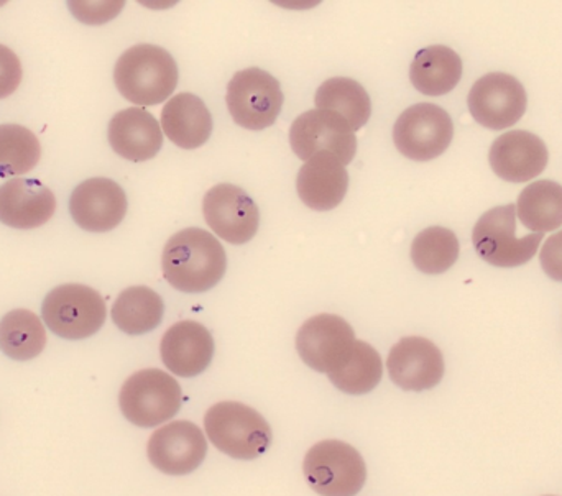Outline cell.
I'll use <instances>...</instances> for the list:
<instances>
[{
	"mask_svg": "<svg viewBox=\"0 0 562 496\" xmlns=\"http://www.w3.org/2000/svg\"><path fill=\"white\" fill-rule=\"evenodd\" d=\"M42 157V145L29 128L16 124L0 125V178L29 173Z\"/></svg>",
	"mask_w": 562,
	"mask_h": 496,
	"instance_id": "29",
	"label": "cell"
},
{
	"mask_svg": "<svg viewBox=\"0 0 562 496\" xmlns=\"http://www.w3.org/2000/svg\"><path fill=\"white\" fill-rule=\"evenodd\" d=\"M319 111H330L346 119L353 132L360 131L372 115V101L360 82L349 78H330L314 95Z\"/></svg>",
	"mask_w": 562,
	"mask_h": 496,
	"instance_id": "25",
	"label": "cell"
},
{
	"mask_svg": "<svg viewBox=\"0 0 562 496\" xmlns=\"http://www.w3.org/2000/svg\"><path fill=\"white\" fill-rule=\"evenodd\" d=\"M22 75L19 56L9 46L0 45V99L9 98L19 89Z\"/></svg>",
	"mask_w": 562,
	"mask_h": 496,
	"instance_id": "32",
	"label": "cell"
},
{
	"mask_svg": "<svg viewBox=\"0 0 562 496\" xmlns=\"http://www.w3.org/2000/svg\"><path fill=\"white\" fill-rule=\"evenodd\" d=\"M124 2H69L72 15L86 25H102L124 9Z\"/></svg>",
	"mask_w": 562,
	"mask_h": 496,
	"instance_id": "31",
	"label": "cell"
},
{
	"mask_svg": "<svg viewBox=\"0 0 562 496\" xmlns=\"http://www.w3.org/2000/svg\"><path fill=\"white\" fill-rule=\"evenodd\" d=\"M462 78V59L454 49L435 45L419 49L409 68V79L422 94H448Z\"/></svg>",
	"mask_w": 562,
	"mask_h": 496,
	"instance_id": "23",
	"label": "cell"
},
{
	"mask_svg": "<svg viewBox=\"0 0 562 496\" xmlns=\"http://www.w3.org/2000/svg\"><path fill=\"white\" fill-rule=\"evenodd\" d=\"M543 234L517 236V206L487 211L472 230V243L482 260L498 268H515L528 263L537 255Z\"/></svg>",
	"mask_w": 562,
	"mask_h": 496,
	"instance_id": "7",
	"label": "cell"
},
{
	"mask_svg": "<svg viewBox=\"0 0 562 496\" xmlns=\"http://www.w3.org/2000/svg\"><path fill=\"white\" fill-rule=\"evenodd\" d=\"M454 137L451 115L435 104L406 109L393 128L400 154L413 161H429L445 154Z\"/></svg>",
	"mask_w": 562,
	"mask_h": 496,
	"instance_id": "9",
	"label": "cell"
},
{
	"mask_svg": "<svg viewBox=\"0 0 562 496\" xmlns=\"http://www.w3.org/2000/svg\"><path fill=\"white\" fill-rule=\"evenodd\" d=\"M55 211V194L38 180L16 178L0 187V223L3 226L36 229L52 221Z\"/></svg>",
	"mask_w": 562,
	"mask_h": 496,
	"instance_id": "19",
	"label": "cell"
},
{
	"mask_svg": "<svg viewBox=\"0 0 562 496\" xmlns=\"http://www.w3.org/2000/svg\"><path fill=\"white\" fill-rule=\"evenodd\" d=\"M109 144L124 160L140 164L157 157L164 131L154 115L140 108L124 109L109 122Z\"/></svg>",
	"mask_w": 562,
	"mask_h": 496,
	"instance_id": "20",
	"label": "cell"
},
{
	"mask_svg": "<svg viewBox=\"0 0 562 496\" xmlns=\"http://www.w3.org/2000/svg\"><path fill=\"white\" fill-rule=\"evenodd\" d=\"M164 314V300L157 291L147 286L127 288L112 306V320L128 336H142L157 329Z\"/></svg>",
	"mask_w": 562,
	"mask_h": 496,
	"instance_id": "24",
	"label": "cell"
},
{
	"mask_svg": "<svg viewBox=\"0 0 562 496\" xmlns=\"http://www.w3.org/2000/svg\"><path fill=\"white\" fill-rule=\"evenodd\" d=\"M304 477L321 496H356L367 481L362 455L342 441H323L307 451Z\"/></svg>",
	"mask_w": 562,
	"mask_h": 496,
	"instance_id": "6",
	"label": "cell"
},
{
	"mask_svg": "<svg viewBox=\"0 0 562 496\" xmlns=\"http://www.w3.org/2000/svg\"><path fill=\"white\" fill-rule=\"evenodd\" d=\"M177 61L167 49L155 45L128 48L115 63L114 82L119 92L135 105H158L167 101L178 86Z\"/></svg>",
	"mask_w": 562,
	"mask_h": 496,
	"instance_id": "2",
	"label": "cell"
},
{
	"mask_svg": "<svg viewBox=\"0 0 562 496\" xmlns=\"http://www.w3.org/2000/svg\"><path fill=\"white\" fill-rule=\"evenodd\" d=\"M42 317L55 336L82 340L94 336L108 317L104 297L85 284H61L46 294Z\"/></svg>",
	"mask_w": 562,
	"mask_h": 496,
	"instance_id": "5",
	"label": "cell"
},
{
	"mask_svg": "<svg viewBox=\"0 0 562 496\" xmlns=\"http://www.w3.org/2000/svg\"><path fill=\"white\" fill-rule=\"evenodd\" d=\"M214 339L196 320H181L165 332L160 343L165 367L181 379L201 375L213 362Z\"/></svg>",
	"mask_w": 562,
	"mask_h": 496,
	"instance_id": "18",
	"label": "cell"
},
{
	"mask_svg": "<svg viewBox=\"0 0 562 496\" xmlns=\"http://www.w3.org/2000/svg\"><path fill=\"white\" fill-rule=\"evenodd\" d=\"M204 219L221 239L234 246L250 243L259 233L260 213L256 201L234 184H217L203 201Z\"/></svg>",
	"mask_w": 562,
	"mask_h": 496,
	"instance_id": "13",
	"label": "cell"
},
{
	"mask_svg": "<svg viewBox=\"0 0 562 496\" xmlns=\"http://www.w3.org/2000/svg\"><path fill=\"white\" fill-rule=\"evenodd\" d=\"M290 144L300 160L307 161L321 151H329L342 165L356 157V132L346 119L330 111L304 112L290 128Z\"/></svg>",
	"mask_w": 562,
	"mask_h": 496,
	"instance_id": "11",
	"label": "cell"
},
{
	"mask_svg": "<svg viewBox=\"0 0 562 496\" xmlns=\"http://www.w3.org/2000/svg\"><path fill=\"white\" fill-rule=\"evenodd\" d=\"M548 160L550 154L547 144L538 135L525 131L501 135L488 154L494 173L510 183H525L540 177Z\"/></svg>",
	"mask_w": 562,
	"mask_h": 496,
	"instance_id": "17",
	"label": "cell"
},
{
	"mask_svg": "<svg viewBox=\"0 0 562 496\" xmlns=\"http://www.w3.org/2000/svg\"><path fill=\"white\" fill-rule=\"evenodd\" d=\"M521 224L533 234L551 233L562 226V187L557 181H535L521 191L517 203Z\"/></svg>",
	"mask_w": 562,
	"mask_h": 496,
	"instance_id": "26",
	"label": "cell"
},
{
	"mask_svg": "<svg viewBox=\"0 0 562 496\" xmlns=\"http://www.w3.org/2000/svg\"><path fill=\"white\" fill-rule=\"evenodd\" d=\"M390 379L406 392L435 388L445 376L441 350L425 337H405L390 350Z\"/></svg>",
	"mask_w": 562,
	"mask_h": 496,
	"instance_id": "16",
	"label": "cell"
},
{
	"mask_svg": "<svg viewBox=\"0 0 562 496\" xmlns=\"http://www.w3.org/2000/svg\"><path fill=\"white\" fill-rule=\"evenodd\" d=\"M122 415L138 428H155L178 415L183 392L177 379L158 369L134 373L119 395Z\"/></svg>",
	"mask_w": 562,
	"mask_h": 496,
	"instance_id": "4",
	"label": "cell"
},
{
	"mask_svg": "<svg viewBox=\"0 0 562 496\" xmlns=\"http://www.w3.org/2000/svg\"><path fill=\"white\" fill-rule=\"evenodd\" d=\"M469 111L482 127L502 131L517 124L527 112L528 95L515 76L491 72L469 92Z\"/></svg>",
	"mask_w": 562,
	"mask_h": 496,
	"instance_id": "12",
	"label": "cell"
},
{
	"mask_svg": "<svg viewBox=\"0 0 562 496\" xmlns=\"http://www.w3.org/2000/svg\"><path fill=\"white\" fill-rule=\"evenodd\" d=\"M226 99L234 122L249 131L276 124L284 102L279 79L260 68L236 72L227 86Z\"/></svg>",
	"mask_w": 562,
	"mask_h": 496,
	"instance_id": "8",
	"label": "cell"
},
{
	"mask_svg": "<svg viewBox=\"0 0 562 496\" xmlns=\"http://www.w3.org/2000/svg\"><path fill=\"white\" fill-rule=\"evenodd\" d=\"M544 273L554 281L562 283V230L547 240L540 253Z\"/></svg>",
	"mask_w": 562,
	"mask_h": 496,
	"instance_id": "33",
	"label": "cell"
},
{
	"mask_svg": "<svg viewBox=\"0 0 562 496\" xmlns=\"http://www.w3.org/2000/svg\"><path fill=\"white\" fill-rule=\"evenodd\" d=\"M349 188V174L329 151H321L306 161L297 173L300 200L310 210L326 213L342 203Z\"/></svg>",
	"mask_w": 562,
	"mask_h": 496,
	"instance_id": "21",
	"label": "cell"
},
{
	"mask_svg": "<svg viewBox=\"0 0 562 496\" xmlns=\"http://www.w3.org/2000/svg\"><path fill=\"white\" fill-rule=\"evenodd\" d=\"M127 206L125 191L108 178L82 181L69 198L72 221L82 230L94 234L115 229L124 221Z\"/></svg>",
	"mask_w": 562,
	"mask_h": 496,
	"instance_id": "15",
	"label": "cell"
},
{
	"mask_svg": "<svg viewBox=\"0 0 562 496\" xmlns=\"http://www.w3.org/2000/svg\"><path fill=\"white\" fill-rule=\"evenodd\" d=\"M383 376L380 353L370 343L356 340L352 356L346 365L329 373L330 383L347 395H366L376 388Z\"/></svg>",
	"mask_w": 562,
	"mask_h": 496,
	"instance_id": "28",
	"label": "cell"
},
{
	"mask_svg": "<svg viewBox=\"0 0 562 496\" xmlns=\"http://www.w3.org/2000/svg\"><path fill=\"white\" fill-rule=\"evenodd\" d=\"M165 280L181 293L213 290L227 270V255L220 240L206 230L191 227L175 234L161 257Z\"/></svg>",
	"mask_w": 562,
	"mask_h": 496,
	"instance_id": "1",
	"label": "cell"
},
{
	"mask_svg": "<svg viewBox=\"0 0 562 496\" xmlns=\"http://www.w3.org/2000/svg\"><path fill=\"white\" fill-rule=\"evenodd\" d=\"M207 438L237 461L262 458L272 444V429L260 413L237 402H223L204 416Z\"/></svg>",
	"mask_w": 562,
	"mask_h": 496,
	"instance_id": "3",
	"label": "cell"
},
{
	"mask_svg": "<svg viewBox=\"0 0 562 496\" xmlns=\"http://www.w3.org/2000/svg\"><path fill=\"white\" fill-rule=\"evenodd\" d=\"M147 452L157 471L181 477L203 464L207 442L203 431L193 422L175 421L151 435Z\"/></svg>",
	"mask_w": 562,
	"mask_h": 496,
	"instance_id": "14",
	"label": "cell"
},
{
	"mask_svg": "<svg viewBox=\"0 0 562 496\" xmlns=\"http://www.w3.org/2000/svg\"><path fill=\"white\" fill-rule=\"evenodd\" d=\"M213 115L203 99L190 92L175 95L161 112V131L183 150L203 147L213 134Z\"/></svg>",
	"mask_w": 562,
	"mask_h": 496,
	"instance_id": "22",
	"label": "cell"
},
{
	"mask_svg": "<svg viewBox=\"0 0 562 496\" xmlns=\"http://www.w3.org/2000/svg\"><path fill=\"white\" fill-rule=\"evenodd\" d=\"M46 346L45 326L32 311L13 309L0 319V350L9 359L26 362Z\"/></svg>",
	"mask_w": 562,
	"mask_h": 496,
	"instance_id": "27",
	"label": "cell"
},
{
	"mask_svg": "<svg viewBox=\"0 0 562 496\" xmlns=\"http://www.w3.org/2000/svg\"><path fill=\"white\" fill-rule=\"evenodd\" d=\"M458 258V237L445 227H429L413 240L412 260L423 273H446Z\"/></svg>",
	"mask_w": 562,
	"mask_h": 496,
	"instance_id": "30",
	"label": "cell"
},
{
	"mask_svg": "<svg viewBox=\"0 0 562 496\" xmlns=\"http://www.w3.org/2000/svg\"><path fill=\"white\" fill-rule=\"evenodd\" d=\"M356 346L352 327L342 317L319 314L297 330L296 350L310 369L319 373L336 372L346 365Z\"/></svg>",
	"mask_w": 562,
	"mask_h": 496,
	"instance_id": "10",
	"label": "cell"
}]
</instances>
